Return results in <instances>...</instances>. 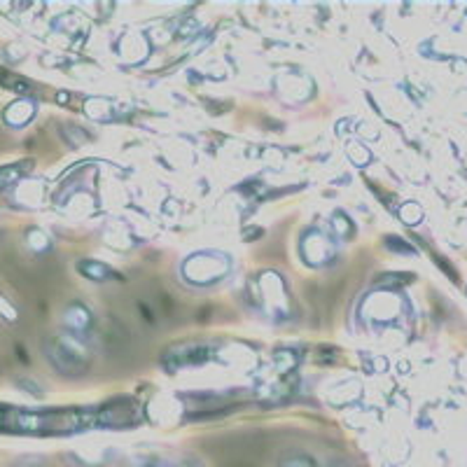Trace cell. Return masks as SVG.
Instances as JSON below:
<instances>
[{"label": "cell", "mask_w": 467, "mask_h": 467, "mask_svg": "<svg viewBox=\"0 0 467 467\" xmlns=\"http://www.w3.org/2000/svg\"><path fill=\"white\" fill-rule=\"evenodd\" d=\"M278 467H316V461L308 456H287Z\"/></svg>", "instance_id": "9c48e42d"}, {"label": "cell", "mask_w": 467, "mask_h": 467, "mask_svg": "<svg viewBox=\"0 0 467 467\" xmlns=\"http://www.w3.org/2000/svg\"><path fill=\"white\" fill-rule=\"evenodd\" d=\"M33 115H36V103L22 99V101H15L5 112H3V119H5L10 127H24V124L31 122Z\"/></svg>", "instance_id": "3957f363"}, {"label": "cell", "mask_w": 467, "mask_h": 467, "mask_svg": "<svg viewBox=\"0 0 467 467\" xmlns=\"http://www.w3.org/2000/svg\"><path fill=\"white\" fill-rule=\"evenodd\" d=\"M66 325H68L70 332H75V335H82V332H87V329H89L91 314L87 311L85 306L75 304V306H70L68 311H66Z\"/></svg>", "instance_id": "277c9868"}, {"label": "cell", "mask_w": 467, "mask_h": 467, "mask_svg": "<svg viewBox=\"0 0 467 467\" xmlns=\"http://www.w3.org/2000/svg\"><path fill=\"white\" fill-rule=\"evenodd\" d=\"M169 356H178V365H202L203 360H208V350L203 346H181V348H173Z\"/></svg>", "instance_id": "5b68a950"}, {"label": "cell", "mask_w": 467, "mask_h": 467, "mask_svg": "<svg viewBox=\"0 0 467 467\" xmlns=\"http://www.w3.org/2000/svg\"><path fill=\"white\" fill-rule=\"evenodd\" d=\"M31 169V161H26V164H15V166H3L0 169V190H7V187L15 185L16 181H22L24 178V171Z\"/></svg>", "instance_id": "52a82bcc"}, {"label": "cell", "mask_w": 467, "mask_h": 467, "mask_svg": "<svg viewBox=\"0 0 467 467\" xmlns=\"http://www.w3.org/2000/svg\"><path fill=\"white\" fill-rule=\"evenodd\" d=\"M386 244L390 245V248H398V250H402V253H407V255H409V253H414V250L409 248L407 244H402V241H398V239H388Z\"/></svg>", "instance_id": "8fae6325"}, {"label": "cell", "mask_w": 467, "mask_h": 467, "mask_svg": "<svg viewBox=\"0 0 467 467\" xmlns=\"http://www.w3.org/2000/svg\"><path fill=\"white\" fill-rule=\"evenodd\" d=\"M143 467H202L197 461H190V458H152V461H145Z\"/></svg>", "instance_id": "ba28073f"}, {"label": "cell", "mask_w": 467, "mask_h": 467, "mask_svg": "<svg viewBox=\"0 0 467 467\" xmlns=\"http://www.w3.org/2000/svg\"><path fill=\"white\" fill-rule=\"evenodd\" d=\"M335 227H337V234H341V236H350V232H353L348 220L341 218V213H337L335 215Z\"/></svg>", "instance_id": "30bf717a"}, {"label": "cell", "mask_w": 467, "mask_h": 467, "mask_svg": "<svg viewBox=\"0 0 467 467\" xmlns=\"http://www.w3.org/2000/svg\"><path fill=\"white\" fill-rule=\"evenodd\" d=\"M16 467H43L40 462H22V465H16Z\"/></svg>", "instance_id": "7c38bea8"}, {"label": "cell", "mask_w": 467, "mask_h": 467, "mask_svg": "<svg viewBox=\"0 0 467 467\" xmlns=\"http://www.w3.org/2000/svg\"><path fill=\"white\" fill-rule=\"evenodd\" d=\"M78 269H80L82 276L91 278V281H106V278L115 276L110 266L101 265V262H94V260H82L80 265H78Z\"/></svg>", "instance_id": "8992f818"}, {"label": "cell", "mask_w": 467, "mask_h": 467, "mask_svg": "<svg viewBox=\"0 0 467 467\" xmlns=\"http://www.w3.org/2000/svg\"><path fill=\"white\" fill-rule=\"evenodd\" d=\"M229 262L223 255H194L185 262V276L192 283H199V285H208L213 281H220V278L227 274Z\"/></svg>", "instance_id": "6da1fadb"}, {"label": "cell", "mask_w": 467, "mask_h": 467, "mask_svg": "<svg viewBox=\"0 0 467 467\" xmlns=\"http://www.w3.org/2000/svg\"><path fill=\"white\" fill-rule=\"evenodd\" d=\"M49 358L54 360L57 369H61L64 374H80L85 369V365H82L80 356L75 353L73 346L64 344V341H58V344H54L49 348Z\"/></svg>", "instance_id": "7a4b0ae2"}]
</instances>
